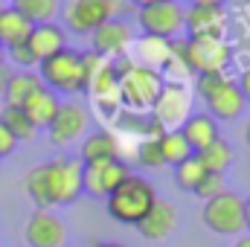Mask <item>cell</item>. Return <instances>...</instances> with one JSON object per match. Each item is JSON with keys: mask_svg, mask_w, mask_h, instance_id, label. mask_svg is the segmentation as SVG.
Listing matches in <instances>:
<instances>
[{"mask_svg": "<svg viewBox=\"0 0 250 247\" xmlns=\"http://www.w3.org/2000/svg\"><path fill=\"white\" fill-rule=\"evenodd\" d=\"M105 204H108V215L114 221L137 227L148 215V209L157 204V192H154V186L148 184L146 178L128 175L123 184L105 198Z\"/></svg>", "mask_w": 250, "mask_h": 247, "instance_id": "6da1fadb", "label": "cell"}, {"mask_svg": "<svg viewBox=\"0 0 250 247\" xmlns=\"http://www.w3.org/2000/svg\"><path fill=\"white\" fill-rule=\"evenodd\" d=\"M117 73H120V105L128 108V111H134V114L151 111L154 99L160 96V90L166 84L160 70L125 62V67L117 70Z\"/></svg>", "mask_w": 250, "mask_h": 247, "instance_id": "7a4b0ae2", "label": "cell"}, {"mask_svg": "<svg viewBox=\"0 0 250 247\" xmlns=\"http://www.w3.org/2000/svg\"><path fill=\"white\" fill-rule=\"evenodd\" d=\"M38 67H41L38 79L50 90H62V93H82V90H87L90 76H87L84 53H76V50L64 47L62 53L44 59Z\"/></svg>", "mask_w": 250, "mask_h": 247, "instance_id": "3957f363", "label": "cell"}, {"mask_svg": "<svg viewBox=\"0 0 250 247\" xmlns=\"http://www.w3.org/2000/svg\"><path fill=\"white\" fill-rule=\"evenodd\" d=\"M172 56H178L181 64L198 76H221L233 59V50L227 47V41L218 38H189L172 47Z\"/></svg>", "mask_w": 250, "mask_h": 247, "instance_id": "277c9868", "label": "cell"}, {"mask_svg": "<svg viewBox=\"0 0 250 247\" xmlns=\"http://www.w3.org/2000/svg\"><path fill=\"white\" fill-rule=\"evenodd\" d=\"M38 172L50 206H67L82 195V160L56 157L50 163H41Z\"/></svg>", "mask_w": 250, "mask_h": 247, "instance_id": "5b68a950", "label": "cell"}, {"mask_svg": "<svg viewBox=\"0 0 250 247\" xmlns=\"http://www.w3.org/2000/svg\"><path fill=\"white\" fill-rule=\"evenodd\" d=\"M201 218H204L207 230L215 236H242L248 230L245 227V201H242V195L227 192V189L221 195L204 201Z\"/></svg>", "mask_w": 250, "mask_h": 247, "instance_id": "8992f818", "label": "cell"}, {"mask_svg": "<svg viewBox=\"0 0 250 247\" xmlns=\"http://www.w3.org/2000/svg\"><path fill=\"white\" fill-rule=\"evenodd\" d=\"M189 105H192V93H189L187 84H178V82H166L160 96L154 99L151 105V117L154 125L160 131H175L187 123L189 117Z\"/></svg>", "mask_w": 250, "mask_h": 247, "instance_id": "52a82bcc", "label": "cell"}, {"mask_svg": "<svg viewBox=\"0 0 250 247\" xmlns=\"http://www.w3.org/2000/svg\"><path fill=\"white\" fill-rule=\"evenodd\" d=\"M184 15H187V9L178 0H163V3H154V6H143L137 12V23L143 26V32L148 38L169 41L184 29Z\"/></svg>", "mask_w": 250, "mask_h": 247, "instance_id": "ba28073f", "label": "cell"}, {"mask_svg": "<svg viewBox=\"0 0 250 247\" xmlns=\"http://www.w3.org/2000/svg\"><path fill=\"white\" fill-rule=\"evenodd\" d=\"M117 9L120 6H114L108 0H67L62 15H64V23H67L70 32L90 35L96 26H102L105 21H111Z\"/></svg>", "mask_w": 250, "mask_h": 247, "instance_id": "9c48e42d", "label": "cell"}, {"mask_svg": "<svg viewBox=\"0 0 250 247\" xmlns=\"http://www.w3.org/2000/svg\"><path fill=\"white\" fill-rule=\"evenodd\" d=\"M128 175L131 172L123 157L102 160V163H82V192H87L93 198H108Z\"/></svg>", "mask_w": 250, "mask_h": 247, "instance_id": "30bf717a", "label": "cell"}, {"mask_svg": "<svg viewBox=\"0 0 250 247\" xmlns=\"http://www.w3.org/2000/svg\"><path fill=\"white\" fill-rule=\"evenodd\" d=\"M131 41H134L131 26H128L125 21H117V18L105 21L102 26H96V29L90 32L93 53H96L99 59H105V62L123 59L125 53H128V47H131Z\"/></svg>", "mask_w": 250, "mask_h": 247, "instance_id": "8fae6325", "label": "cell"}, {"mask_svg": "<svg viewBox=\"0 0 250 247\" xmlns=\"http://www.w3.org/2000/svg\"><path fill=\"white\" fill-rule=\"evenodd\" d=\"M23 239L29 247H64L67 245V227L59 215L38 209L23 224Z\"/></svg>", "mask_w": 250, "mask_h": 247, "instance_id": "7c38bea8", "label": "cell"}, {"mask_svg": "<svg viewBox=\"0 0 250 247\" xmlns=\"http://www.w3.org/2000/svg\"><path fill=\"white\" fill-rule=\"evenodd\" d=\"M204 102H207V114H209L212 120H224V123L242 117V111H245V105H248L245 96H242V90H239V84H236L233 79H227V76L215 84V90H212Z\"/></svg>", "mask_w": 250, "mask_h": 247, "instance_id": "4fadbf2b", "label": "cell"}, {"mask_svg": "<svg viewBox=\"0 0 250 247\" xmlns=\"http://www.w3.org/2000/svg\"><path fill=\"white\" fill-rule=\"evenodd\" d=\"M184 29L189 38H218L224 41L227 32V15L224 9H209V6H189L184 15Z\"/></svg>", "mask_w": 250, "mask_h": 247, "instance_id": "5bb4252c", "label": "cell"}, {"mask_svg": "<svg viewBox=\"0 0 250 247\" xmlns=\"http://www.w3.org/2000/svg\"><path fill=\"white\" fill-rule=\"evenodd\" d=\"M175 227H178V209H175V204L157 198V204L148 209V215L137 224V233L146 242H166L175 233Z\"/></svg>", "mask_w": 250, "mask_h": 247, "instance_id": "9a60e30c", "label": "cell"}, {"mask_svg": "<svg viewBox=\"0 0 250 247\" xmlns=\"http://www.w3.org/2000/svg\"><path fill=\"white\" fill-rule=\"evenodd\" d=\"M84 128H87V114H84L79 105H73V102H62L59 111H56V120L50 123L47 131H50L53 145H67V143H73Z\"/></svg>", "mask_w": 250, "mask_h": 247, "instance_id": "2e32d148", "label": "cell"}, {"mask_svg": "<svg viewBox=\"0 0 250 247\" xmlns=\"http://www.w3.org/2000/svg\"><path fill=\"white\" fill-rule=\"evenodd\" d=\"M26 47H29L32 59L41 64L44 59L62 53L67 47V35H64V29L59 23H38V26H32L29 38H26Z\"/></svg>", "mask_w": 250, "mask_h": 247, "instance_id": "e0dca14e", "label": "cell"}, {"mask_svg": "<svg viewBox=\"0 0 250 247\" xmlns=\"http://www.w3.org/2000/svg\"><path fill=\"white\" fill-rule=\"evenodd\" d=\"M59 105H62V102L56 99V93L41 84L38 90H32V93L26 96V102L21 105V111L26 114V120L35 125V131H38V128H50V123L56 120Z\"/></svg>", "mask_w": 250, "mask_h": 247, "instance_id": "ac0fdd59", "label": "cell"}, {"mask_svg": "<svg viewBox=\"0 0 250 247\" xmlns=\"http://www.w3.org/2000/svg\"><path fill=\"white\" fill-rule=\"evenodd\" d=\"M184 134V140L189 143L192 154H198L201 148H207L212 140H218V125L209 114H189L187 123L178 128Z\"/></svg>", "mask_w": 250, "mask_h": 247, "instance_id": "d6986e66", "label": "cell"}, {"mask_svg": "<svg viewBox=\"0 0 250 247\" xmlns=\"http://www.w3.org/2000/svg\"><path fill=\"white\" fill-rule=\"evenodd\" d=\"M120 140L111 131H93L82 143V163H102V160H120Z\"/></svg>", "mask_w": 250, "mask_h": 247, "instance_id": "ffe728a7", "label": "cell"}, {"mask_svg": "<svg viewBox=\"0 0 250 247\" xmlns=\"http://www.w3.org/2000/svg\"><path fill=\"white\" fill-rule=\"evenodd\" d=\"M29 32H32V23H29L18 9L6 6V9H3V15H0V44H3V47L26 44Z\"/></svg>", "mask_w": 250, "mask_h": 247, "instance_id": "44dd1931", "label": "cell"}, {"mask_svg": "<svg viewBox=\"0 0 250 247\" xmlns=\"http://www.w3.org/2000/svg\"><path fill=\"white\" fill-rule=\"evenodd\" d=\"M41 87V79L32 73V70H21V73H9V82H6V90H3V102L9 108H21L26 102V96L32 90Z\"/></svg>", "mask_w": 250, "mask_h": 247, "instance_id": "7402d4cb", "label": "cell"}, {"mask_svg": "<svg viewBox=\"0 0 250 247\" xmlns=\"http://www.w3.org/2000/svg\"><path fill=\"white\" fill-rule=\"evenodd\" d=\"M198 160H201V166H204L209 175H224V172L233 166V145L218 137V140H212L207 148L198 151Z\"/></svg>", "mask_w": 250, "mask_h": 247, "instance_id": "603a6c76", "label": "cell"}, {"mask_svg": "<svg viewBox=\"0 0 250 247\" xmlns=\"http://www.w3.org/2000/svg\"><path fill=\"white\" fill-rule=\"evenodd\" d=\"M157 148H160V160H163V166H178V163H184L187 157H192V148H189V143L184 140V134L175 128V131H163L160 137H157Z\"/></svg>", "mask_w": 250, "mask_h": 247, "instance_id": "cb8c5ba5", "label": "cell"}, {"mask_svg": "<svg viewBox=\"0 0 250 247\" xmlns=\"http://www.w3.org/2000/svg\"><path fill=\"white\" fill-rule=\"evenodd\" d=\"M12 9H18L32 26H38V23H50V21L56 18L59 0H15Z\"/></svg>", "mask_w": 250, "mask_h": 247, "instance_id": "d4e9b609", "label": "cell"}, {"mask_svg": "<svg viewBox=\"0 0 250 247\" xmlns=\"http://www.w3.org/2000/svg\"><path fill=\"white\" fill-rule=\"evenodd\" d=\"M0 123L6 125V131H9L18 143L35 137V125L26 120V114H23L21 108H9V105H3V111H0Z\"/></svg>", "mask_w": 250, "mask_h": 247, "instance_id": "484cf974", "label": "cell"}, {"mask_svg": "<svg viewBox=\"0 0 250 247\" xmlns=\"http://www.w3.org/2000/svg\"><path fill=\"white\" fill-rule=\"evenodd\" d=\"M204 175H207V169L201 166L198 154H192V157H187L184 163L175 166V181H178V186H181L184 192H195L198 184L204 181Z\"/></svg>", "mask_w": 250, "mask_h": 247, "instance_id": "4316f807", "label": "cell"}, {"mask_svg": "<svg viewBox=\"0 0 250 247\" xmlns=\"http://www.w3.org/2000/svg\"><path fill=\"white\" fill-rule=\"evenodd\" d=\"M137 163L146 166V169H160L163 160H160V148H157V137L151 140H140L137 145Z\"/></svg>", "mask_w": 250, "mask_h": 247, "instance_id": "83f0119b", "label": "cell"}, {"mask_svg": "<svg viewBox=\"0 0 250 247\" xmlns=\"http://www.w3.org/2000/svg\"><path fill=\"white\" fill-rule=\"evenodd\" d=\"M224 192V175H204V181L198 184L195 189V195L201 198V201H209V198H215V195H221Z\"/></svg>", "mask_w": 250, "mask_h": 247, "instance_id": "f1b7e54d", "label": "cell"}, {"mask_svg": "<svg viewBox=\"0 0 250 247\" xmlns=\"http://www.w3.org/2000/svg\"><path fill=\"white\" fill-rule=\"evenodd\" d=\"M9 59L18 64V67H35V59H32V53H29V47L26 44H18V47H9Z\"/></svg>", "mask_w": 250, "mask_h": 247, "instance_id": "f546056e", "label": "cell"}, {"mask_svg": "<svg viewBox=\"0 0 250 247\" xmlns=\"http://www.w3.org/2000/svg\"><path fill=\"white\" fill-rule=\"evenodd\" d=\"M221 79H224V73H221V76H198V79H195V90H198V96L207 99V96L215 90V84H218Z\"/></svg>", "mask_w": 250, "mask_h": 247, "instance_id": "4dcf8cb0", "label": "cell"}, {"mask_svg": "<svg viewBox=\"0 0 250 247\" xmlns=\"http://www.w3.org/2000/svg\"><path fill=\"white\" fill-rule=\"evenodd\" d=\"M15 148H18V140L6 131V125L0 123V160H3V157H9Z\"/></svg>", "mask_w": 250, "mask_h": 247, "instance_id": "1f68e13d", "label": "cell"}, {"mask_svg": "<svg viewBox=\"0 0 250 247\" xmlns=\"http://www.w3.org/2000/svg\"><path fill=\"white\" fill-rule=\"evenodd\" d=\"M236 84H239V90H242L245 102H250V67H245V70H242V79H239Z\"/></svg>", "mask_w": 250, "mask_h": 247, "instance_id": "d6a6232c", "label": "cell"}, {"mask_svg": "<svg viewBox=\"0 0 250 247\" xmlns=\"http://www.w3.org/2000/svg\"><path fill=\"white\" fill-rule=\"evenodd\" d=\"M192 6H209V9H221L227 0H189Z\"/></svg>", "mask_w": 250, "mask_h": 247, "instance_id": "836d02e7", "label": "cell"}, {"mask_svg": "<svg viewBox=\"0 0 250 247\" xmlns=\"http://www.w3.org/2000/svg\"><path fill=\"white\" fill-rule=\"evenodd\" d=\"M6 82H9V70L0 67V96H3V90H6Z\"/></svg>", "mask_w": 250, "mask_h": 247, "instance_id": "e575fe53", "label": "cell"}, {"mask_svg": "<svg viewBox=\"0 0 250 247\" xmlns=\"http://www.w3.org/2000/svg\"><path fill=\"white\" fill-rule=\"evenodd\" d=\"M137 9H143V6H154V3H163V0H131Z\"/></svg>", "mask_w": 250, "mask_h": 247, "instance_id": "d590c367", "label": "cell"}, {"mask_svg": "<svg viewBox=\"0 0 250 247\" xmlns=\"http://www.w3.org/2000/svg\"><path fill=\"white\" fill-rule=\"evenodd\" d=\"M233 247H250V236H239V239H236V245Z\"/></svg>", "mask_w": 250, "mask_h": 247, "instance_id": "8d00e7d4", "label": "cell"}, {"mask_svg": "<svg viewBox=\"0 0 250 247\" xmlns=\"http://www.w3.org/2000/svg\"><path fill=\"white\" fill-rule=\"evenodd\" d=\"M245 227L250 230V198L245 201Z\"/></svg>", "mask_w": 250, "mask_h": 247, "instance_id": "74e56055", "label": "cell"}, {"mask_svg": "<svg viewBox=\"0 0 250 247\" xmlns=\"http://www.w3.org/2000/svg\"><path fill=\"white\" fill-rule=\"evenodd\" d=\"M245 143L250 145V120H248V125H245Z\"/></svg>", "mask_w": 250, "mask_h": 247, "instance_id": "f35d334b", "label": "cell"}, {"mask_svg": "<svg viewBox=\"0 0 250 247\" xmlns=\"http://www.w3.org/2000/svg\"><path fill=\"white\" fill-rule=\"evenodd\" d=\"M3 62H6V47L0 44V67H3Z\"/></svg>", "mask_w": 250, "mask_h": 247, "instance_id": "ab89813d", "label": "cell"}, {"mask_svg": "<svg viewBox=\"0 0 250 247\" xmlns=\"http://www.w3.org/2000/svg\"><path fill=\"white\" fill-rule=\"evenodd\" d=\"M93 247H123V245H117V242H105V245H93Z\"/></svg>", "mask_w": 250, "mask_h": 247, "instance_id": "60d3db41", "label": "cell"}, {"mask_svg": "<svg viewBox=\"0 0 250 247\" xmlns=\"http://www.w3.org/2000/svg\"><path fill=\"white\" fill-rule=\"evenodd\" d=\"M3 9H6V3H3V0H0V15H3Z\"/></svg>", "mask_w": 250, "mask_h": 247, "instance_id": "b9f144b4", "label": "cell"}, {"mask_svg": "<svg viewBox=\"0 0 250 247\" xmlns=\"http://www.w3.org/2000/svg\"><path fill=\"white\" fill-rule=\"evenodd\" d=\"M108 3H114V6H120V3H123V0H108Z\"/></svg>", "mask_w": 250, "mask_h": 247, "instance_id": "7bdbcfd3", "label": "cell"}, {"mask_svg": "<svg viewBox=\"0 0 250 247\" xmlns=\"http://www.w3.org/2000/svg\"><path fill=\"white\" fill-rule=\"evenodd\" d=\"M90 247H93V245H90Z\"/></svg>", "mask_w": 250, "mask_h": 247, "instance_id": "ee69618b", "label": "cell"}]
</instances>
